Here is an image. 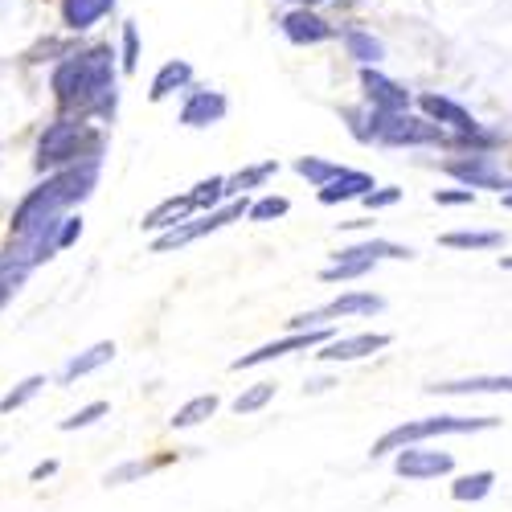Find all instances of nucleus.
<instances>
[{
	"label": "nucleus",
	"mask_w": 512,
	"mask_h": 512,
	"mask_svg": "<svg viewBox=\"0 0 512 512\" xmlns=\"http://www.w3.org/2000/svg\"><path fill=\"white\" fill-rule=\"evenodd\" d=\"M426 394H451V398H467V394H512V373H496V377H463V381H439V386H426Z\"/></svg>",
	"instance_id": "obj_16"
},
{
	"label": "nucleus",
	"mask_w": 512,
	"mask_h": 512,
	"mask_svg": "<svg viewBox=\"0 0 512 512\" xmlns=\"http://www.w3.org/2000/svg\"><path fill=\"white\" fill-rule=\"evenodd\" d=\"M381 349H390V336L386 332H357V336H328L320 345V361L324 365H336V361H361V357H373Z\"/></svg>",
	"instance_id": "obj_10"
},
{
	"label": "nucleus",
	"mask_w": 512,
	"mask_h": 512,
	"mask_svg": "<svg viewBox=\"0 0 512 512\" xmlns=\"http://www.w3.org/2000/svg\"><path fill=\"white\" fill-rule=\"evenodd\" d=\"M373 267H377V259H365V254H353V250H340L336 263L320 271V279H324V283H349V279L369 275Z\"/></svg>",
	"instance_id": "obj_22"
},
{
	"label": "nucleus",
	"mask_w": 512,
	"mask_h": 512,
	"mask_svg": "<svg viewBox=\"0 0 512 512\" xmlns=\"http://www.w3.org/2000/svg\"><path fill=\"white\" fill-rule=\"evenodd\" d=\"M394 472L402 480H439L455 472V459L447 451H426V447H398L394 451Z\"/></svg>",
	"instance_id": "obj_9"
},
{
	"label": "nucleus",
	"mask_w": 512,
	"mask_h": 512,
	"mask_svg": "<svg viewBox=\"0 0 512 512\" xmlns=\"http://www.w3.org/2000/svg\"><path fill=\"white\" fill-rule=\"evenodd\" d=\"M54 99L66 115L82 119H115V54L111 46H91V50H70L54 66Z\"/></svg>",
	"instance_id": "obj_1"
},
{
	"label": "nucleus",
	"mask_w": 512,
	"mask_h": 512,
	"mask_svg": "<svg viewBox=\"0 0 512 512\" xmlns=\"http://www.w3.org/2000/svg\"><path fill=\"white\" fill-rule=\"evenodd\" d=\"M193 201H189V193H181V197H168V201H160L148 218H144V230H173V226H181V222H189L193 218Z\"/></svg>",
	"instance_id": "obj_20"
},
{
	"label": "nucleus",
	"mask_w": 512,
	"mask_h": 512,
	"mask_svg": "<svg viewBox=\"0 0 512 512\" xmlns=\"http://www.w3.org/2000/svg\"><path fill=\"white\" fill-rule=\"evenodd\" d=\"M500 271H512V254H500Z\"/></svg>",
	"instance_id": "obj_42"
},
{
	"label": "nucleus",
	"mask_w": 512,
	"mask_h": 512,
	"mask_svg": "<svg viewBox=\"0 0 512 512\" xmlns=\"http://www.w3.org/2000/svg\"><path fill=\"white\" fill-rule=\"evenodd\" d=\"M279 29H283V37L287 41H295V46H320V41H328L336 29L320 17V13H312L308 5H300V9H291L283 21H279Z\"/></svg>",
	"instance_id": "obj_12"
},
{
	"label": "nucleus",
	"mask_w": 512,
	"mask_h": 512,
	"mask_svg": "<svg viewBox=\"0 0 512 512\" xmlns=\"http://www.w3.org/2000/svg\"><path fill=\"white\" fill-rule=\"evenodd\" d=\"M271 398H275V381H259V386H250L246 394L234 398V414H238V418H242V414H254V410H263Z\"/></svg>",
	"instance_id": "obj_31"
},
{
	"label": "nucleus",
	"mask_w": 512,
	"mask_h": 512,
	"mask_svg": "<svg viewBox=\"0 0 512 512\" xmlns=\"http://www.w3.org/2000/svg\"><path fill=\"white\" fill-rule=\"evenodd\" d=\"M148 472V463H127V467H119V472H111L107 476V484H123V480H136V476H144Z\"/></svg>",
	"instance_id": "obj_37"
},
{
	"label": "nucleus",
	"mask_w": 512,
	"mask_h": 512,
	"mask_svg": "<svg viewBox=\"0 0 512 512\" xmlns=\"http://www.w3.org/2000/svg\"><path fill=\"white\" fill-rule=\"evenodd\" d=\"M340 41H345L349 58H353V62H361V66H377L381 58H386V46H381V41H377L373 33L357 29V25H345V29H340Z\"/></svg>",
	"instance_id": "obj_21"
},
{
	"label": "nucleus",
	"mask_w": 512,
	"mask_h": 512,
	"mask_svg": "<svg viewBox=\"0 0 512 512\" xmlns=\"http://www.w3.org/2000/svg\"><path fill=\"white\" fill-rule=\"evenodd\" d=\"M439 242L451 250H496V246H504V234L500 230H451Z\"/></svg>",
	"instance_id": "obj_26"
},
{
	"label": "nucleus",
	"mask_w": 512,
	"mask_h": 512,
	"mask_svg": "<svg viewBox=\"0 0 512 512\" xmlns=\"http://www.w3.org/2000/svg\"><path fill=\"white\" fill-rule=\"evenodd\" d=\"M218 394H197V398H189L173 418H168V422H173V431H189V426H201L205 418H213V414H218Z\"/></svg>",
	"instance_id": "obj_24"
},
{
	"label": "nucleus",
	"mask_w": 512,
	"mask_h": 512,
	"mask_svg": "<svg viewBox=\"0 0 512 512\" xmlns=\"http://www.w3.org/2000/svg\"><path fill=\"white\" fill-rule=\"evenodd\" d=\"M476 201V189H467V185H459V189H435V205H472Z\"/></svg>",
	"instance_id": "obj_35"
},
{
	"label": "nucleus",
	"mask_w": 512,
	"mask_h": 512,
	"mask_svg": "<svg viewBox=\"0 0 512 512\" xmlns=\"http://www.w3.org/2000/svg\"><path fill=\"white\" fill-rule=\"evenodd\" d=\"M189 201H193L197 213L218 209V205L226 201V177H205V181H197V185L189 189Z\"/></svg>",
	"instance_id": "obj_28"
},
{
	"label": "nucleus",
	"mask_w": 512,
	"mask_h": 512,
	"mask_svg": "<svg viewBox=\"0 0 512 512\" xmlns=\"http://www.w3.org/2000/svg\"><path fill=\"white\" fill-rule=\"evenodd\" d=\"M54 472H58V463H54V459H46V463H37V467H33L29 480H46V476H54Z\"/></svg>",
	"instance_id": "obj_39"
},
{
	"label": "nucleus",
	"mask_w": 512,
	"mask_h": 512,
	"mask_svg": "<svg viewBox=\"0 0 512 512\" xmlns=\"http://www.w3.org/2000/svg\"><path fill=\"white\" fill-rule=\"evenodd\" d=\"M361 87H365L369 107H381V111H406V107H410V91L402 87V82L377 74L373 66L361 70Z\"/></svg>",
	"instance_id": "obj_13"
},
{
	"label": "nucleus",
	"mask_w": 512,
	"mask_h": 512,
	"mask_svg": "<svg viewBox=\"0 0 512 512\" xmlns=\"http://www.w3.org/2000/svg\"><path fill=\"white\" fill-rule=\"evenodd\" d=\"M287 209H291L287 197L267 193V197H259V201H250V205H246V218H250V222H275V218H283Z\"/></svg>",
	"instance_id": "obj_30"
},
{
	"label": "nucleus",
	"mask_w": 512,
	"mask_h": 512,
	"mask_svg": "<svg viewBox=\"0 0 512 512\" xmlns=\"http://www.w3.org/2000/svg\"><path fill=\"white\" fill-rule=\"evenodd\" d=\"M103 156V132L82 119V115H58L37 140V173H58V168H70L78 160H99Z\"/></svg>",
	"instance_id": "obj_2"
},
{
	"label": "nucleus",
	"mask_w": 512,
	"mask_h": 512,
	"mask_svg": "<svg viewBox=\"0 0 512 512\" xmlns=\"http://www.w3.org/2000/svg\"><path fill=\"white\" fill-rule=\"evenodd\" d=\"M365 127H369V144L381 148H447V127L435 119H422L406 111H381L365 107Z\"/></svg>",
	"instance_id": "obj_4"
},
{
	"label": "nucleus",
	"mask_w": 512,
	"mask_h": 512,
	"mask_svg": "<svg viewBox=\"0 0 512 512\" xmlns=\"http://www.w3.org/2000/svg\"><path fill=\"white\" fill-rule=\"evenodd\" d=\"M115 9V0H62V25L66 33H87Z\"/></svg>",
	"instance_id": "obj_17"
},
{
	"label": "nucleus",
	"mask_w": 512,
	"mask_h": 512,
	"mask_svg": "<svg viewBox=\"0 0 512 512\" xmlns=\"http://www.w3.org/2000/svg\"><path fill=\"white\" fill-rule=\"evenodd\" d=\"M504 209H512V193H504Z\"/></svg>",
	"instance_id": "obj_44"
},
{
	"label": "nucleus",
	"mask_w": 512,
	"mask_h": 512,
	"mask_svg": "<svg viewBox=\"0 0 512 512\" xmlns=\"http://www.w3.org/2000/svg\"><path fill=\"white\" fill-rule=\"evenodd\" d=\"M103 414H107V402H91V406L74 410L70 418H62V422H58V431H66V435H70V431H82V426H95Z\"/></svg>",
	"instance_id": "obj_32"
},
{
	"label": "nucleus",
	"mask_w": 512,
	"mask_h": 512,
	"mask_svg": "<svg viewBox=\"0 0 512 512\" xmlns=\"http://www.w3.org/2000/svg\"><path fill=\"white\" fill-rule=\"evenodd\" d=\"M443 173L455 177L467 189H500V193H512V177L500 173L492 152H463L455 160H443Z\"/></svg>",
	"instance_id": "obj_6"
},
{
	"label": "nucleus",
	"mask_w": 512,
	"mask_h": 512,
	"mask_svg": "<svg viewBox=\"0 0 512 512\" xmlns=\"http://www.w3.org/2000/svg\"><path fill=\"white\" fill-rule=\"evenodd\" d=\"M140 66V33H136V21L123 25V70L132 74Z\"/></svg>",
	"instance_id": "obj_33"
},
{
	"label": "nucleus",
	"mask_w": 512,
	"mask_h": 512,
	"mask_svg": "<svg viewBox=\"0 0 512 512\" xmlns=\"http://www.w3.org/2000/svg\"><path fill=\"white\" fill-rule=\"evenodd\" d=\"M377 312H386V300L373 291H345V295H336L332 304L316 308V312H304V316H295L291 320V332H300V328H320L328 320H340V316H377Z\"/></svg>",
	"instance_id": "obj_7"
},
{
	"label": "nucleus",
	"mask_w": 512,
	"mask_h": 512,
	"mask_svg": "<svg viewBox=\"0 0 512 512\" xmlns=\"http://www.w3.org/2000/svg\"><path fill=\"white\" fill-rule=\"evenodd\" d=\"M418 107H422L426 119H435L439 127H451V132H480V127H484V123L472 119V111L459 107V103L447 99V95H422Z\"/></svg>",
	"instance_id": "obj_14"
},
{
	"label": "nucleus",
	"mask_w": 512,
	"mask_h": 512,
	"mask_svg": "<svg viewBox=\"0 0 512 512\" xmlns=\"http://www.w3.org/2000/svg\"><path fill=\"white\" fill-rule=\"evenodd\" d=\"M398 201H402V189H398V185H386V189L373 185V189L361 197L365 209H390V205H398Z\"/></svg>",
	"instance_id": "obj_34"
},
{
	"label": "nucleus",
	"mask_w": 512,
	"mask_h": 512,
	"mask_svg": "<svg viewBox=\"0 0 512 512\" xmlns=\"http://www.w3.org/2000/svg\"><path fill=\"white\" fill-rule=\"evenodd\" d=\"M230 111L226 95L218 91H205V87H189L185 103H181V123L185 127H213V123H222Z\"/></svg>",
	"instance_id": "obj_11"
},
{
	"label": "nucleus",
	"mask_w": 512,
	"mask_h": 512,
	"mask_svg": "<svg viewBox=\"0 0 512 512\" xmlns=\"http://www.w3.org/2000/svg\"><path fill=\"white\" fill-rule=\"evenodd\" d=\"M328 336H332L328 324H320V328H300V332H291V336H283V340H271V345L254 349V353H246V357H238L230 369H254V365H267V361H279V357H291V353L320 349Z\"/></svg>",
	"instance_id": "obj_8"
},
{
	"label": "nucleus",
	"mask_w": 512,
	"mask_h": 512,
	"mask_svg": "<svg viewBox=\"0 0 512 512\" xmlns=\"http://www.w3.org/2000/svg\"><path fill=\"white\" fill-rule=\"evenodd\" d=\"M13 300V287H5V283H0V308H5Z\"/></svg>",
	"instance_id": "obj_41"
},
{
	"label": "nucleus",
	"mask_w": 512,
	"mask_h": 512,
	"mask_svg": "<svg viewBox=\"0 0 512 512\" xmlns=\"http://www.w3.org/2000/svg\"><path fill=\"white\" fill-rule=\"evenodd\" d=\"M275 173H279V160H263V164H250V168H242V173L226 177V201L230 197H242L246 189H263Z\"/></svg>",
	"instance_id": "obj_23"
},
{
	"label": "nucleus",
	"mask_w": 512,
	"mask_h": 512,
	"mask_svg": "<svg viewBox=\"0 0 512 512\" xmlns=\"http://www.w3.org/2000/svg\"><path fill=\"white\" fill-rule=\"evenodd\" d=\"M295 5H308V9H316V5H324V0H295Z\"/></svg>",
	"instance_id": "obj_43"
},
{
	"label": "nucleus",
	"mask_w": 512,
	"mask_h": 512,
	"mask_svg": "<svg viewBox=\"0 0 512 512\" xmlns=\"http://www.w3.org/2000/svg\"><path fill=\"white\" fill-rule=\"evenodd\" d=\"M41 386H46V377H41V373L25 377L17 390H9L5 398H0V414H13V410H21V406H25L29 398H37V394H41Z\"/></svg>",
	"instance_id": "obj_29"
},
{
	"label": "nucleus",
	"mask_w": 512,
	"mask_h": 512,
	"mask_svg": "<svg viewBox=\"0 0 512 512\" xmlns=\"http://www.w3.org/2000/svg\"><path fill=\"white\" fill-rule=\"evenodd\" d=\"M328 386H336V381H328V377H320V381H308V390H312V394H320V390H328Z\"/></svg>",
	"instance_id": "obj_40"
},
{
	"label": "nucleus",
	"mask_w": 512,
	"mask_h": 512,
	"mask_svg": "<svg viewBox=\"0 0 512 512\" xmlns=\"http://www.w3.org/2000/svg\"><path fill=\"white\" fill-rule=\"evenodd\" d=\"M345 119H349V132L361 140V144H369V127H365V111H345Z\"/></svg>",
	"instance_id": "obj_38"
},
{
	"label": "nucleus",
	"mask_w": 512,
	"mask_h": 512,
	"mask_svg": "<svg viewBox=\"0 0 512 512\" xmlns=\"http://www.w3.org/2000/svg\"><path fill=\"white\" fill-rule=\"evenodd\" d=\"M340 168H345V164H336V160H324V156H300V160H295V173H300L312 189H320V185H328L336 173H340Z\"/></svg>",
	"instance_id": "obj_27"
},
{
	"label": "nucleus",
	"mask_w": 512,
	"mask_h": 512,
	"mask_svg": "<svg viewBox=\"0 0 512 512\" xmlns=\"http://www.w3.org/2000/svg\"><path fill=\"white\" fill-rule=\"evenodd\" d=\"M369 189H373L369 173H361V168H340L328 185L316 189V197H320V205H345V201H361Z\"/></svg>",
	"instance_id": "obj_15"
},
{
	"label": "nucleus",
	"mask_w": 512,
	"mask_h": 512,
	"mask_svg": "<svg viewBox=\"0 0 512 512\" xmlns=\"http://www.w3.org/2000/svg\"><path fill=\"white\" fill-rule=\"evenodd\" d=\"M246 197H230L226 205H218V209H205L201 218H193V222H181V226H173V230H164L156 242H152V250L156 254H168V250H181V246H189V242H197V238H205V234H213V230H222V226H230V222H238V218H246Z\"/></svg>",
	"instance_id": "obj_5"
},
{
	"label": "nucleus",
	"mask_w": 512,
	"mask_h": 512,
	"mask_svg": "<svg viewBox=\"0 0 512 512\" xmlns=\"http://www.w3.org/2000/svg\"><path fill=\"white\" fill-rule=\"evenodd\" d=\"M193 87V66L189 62H164L160 70H156V78H152V91H148V99L152 103H164L168 95H177V91H189Z\"/></svg>",
	"instance_id": "obj_19"
},
{
	"label": "nucleus",
	"mask_w": 512,
	"mask_h": 512,
	"mask_svg": "<svg viewBox=\"0 0 512 512\" xmlns=\"http://www.w3.org/2000/svg\"><path fill=\"white\" fill-rule=\"evenodd\" d=\"M78 234H82V218H74V213L66 209V218L58 226V250H66L70 242H78Z\"/></svg>",
	"instance_id": "obj_36"
},
{
	"label": "nucleus",
	"mask_w": 512,
	"mask_h": 512,
	"mask_svg": "<svg viewBox=\"0 0 512 512\" xmlns=\"http://www.w3.org/2000/svg\"><path fill=\"white\" fill-rule=\"evenodd\" d=\"M111 361H115V345H111V340H99V345H91L87 353H78V357H70V361L62 365L58 381H62V386H70V381H78V377H87V373H95V369H103V365H111Z\"/></svg>",
	"instance_id": "obj_18"
},
{
	"label": "nucleus",
	"mask_w": 512,
	"mask_h": 512,
	"mask_svg": "<svg viewBox=\"0 0 512 512\" xmlns=\"http://www.w3.org/2000/svg\"><path fill=\"white\" fill-rule=\"evenodd\" d=\"M492 488H496V472H472V476H459V480L451 484V500H459V504H480V500L492 496Z\"/></svg>",
	"instance_id": "obj_25"
},
{
	"label": "nucleus",
	"mask_w": 512,
	"mask_h": 512,
	"mask_svg": "<svg viewBox=\"0 0 512 512\" xmlns=\"http://www.w3.org/2000/svg\"><path fill=\"white\" fill-rule=\"evenodd\" d=\"M500 418L496 414H480V418H463V414H435V418H410L394 431H386L373 443V459H386L398 447H414L422 439H443V435H480V431H496Z\"/></svg>",
	"instance_id": "obj_3"
}]
</instances>
